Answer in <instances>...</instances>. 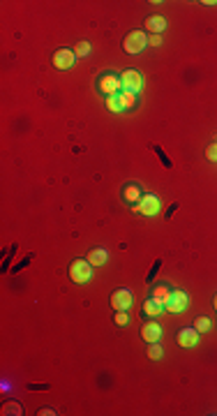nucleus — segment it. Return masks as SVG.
Masks as SVG:
<instances>
[{"mask_svg": "<svg viewBox=\"0 0 217 416\" xmlns=\"http://www.w3.org/2000/svg\"><path fill=\"white\" fill-rule=\"evenodd\" d=\"M115 324H118V326H127L129 324V317H127L125 310H118V314H115Z\"/></svg>", "mask_w": 217, "mask_h": 416, "instance_id": "412c9836", "label": "nucleus"}, {"mask_svg": "<svg viewBox=\"0 0 217 416\" xmlns=\"http://www.w3.org/2000/svg\"><path fill=\"white\" fill-rule=\"evenodd\" d=\"M118 102H120V109H123V111H127V109H134V106H136L139 97H136V92L120 90V92H118Z\"/></svg>", "mask_w": 217, "mask_h": 416, "instance_id": "ddd939ff", "label": "nucleus"}, {"mask_svg": "<svg viewBox=\"0 0 217 416\" xmlns=\"http://www.w3.org/2000/svg\"><path fill=\"white\" fill-rule=\"evenodd\" d=\"M141 337L150 345V342H160L162 340V326L157 322H146L141 326Z\"/></svg>", "mask_w": 217, "mask_h": 416, "instance_id": "1a4fd4ad", "label": "nucleus"}, {"mask_svg": "<svg viewBox=\"0 0 217 416\" xmlns=\"http://www.w3.org/2000/svg\"><path fill=\"white\" fill-rule=\"evenodd\" d=\"M97 88H100L102 95L115 97L120 90H123V81H120V77H115V74H104V77H100V81H97Z\"/></svg>", "mask_w": 217, "mask_h": 416, "instance_id": "7ed1b4c3", "label": "nucleus"}, {"mask_svg": "<svg viewBox=\"0 0 217 416\" xmlns=\"http://www.w3.org/2000/svg\"><path fill=\"white\" fill-rule=\"evenodd\" d=\"M148 46V37H146V32L143 30H132V32H127L125 35V40H123V49H125V53H141L143 49Z\"/></svg>", "mask_w": 217, "mask_h": 416, "instance_id": "f03ea898", "label": "nucleus"}, {"mask_svg": "<svg viewBox=\"0 0 217 416\" xmlns=\"http://www.w3.org/2000/svg\"><path fill=\"white\" fill-rule=\"evenodd\" d=\"M106 109H109V111H113V114H118V111H123V109H120L118 95H115V97H106Z\"/></svg>", "mask_w": 217, "mask_h": 416, "instance_id": "aec40b11", "label": "nucleus"}, {"mask_svg": "<svg viewBox=\"0 0 217 416\" xmlns=\"http://www.w3.org/2000/svg\"><path fill=\"white\" fill-rule=\"evenodd\" d=\"M120 81H123V90H129V92H136L143 88V77L136 72V69H125L120 74Z\"/></svg>", "mask_w": 217, "mask_h": 416, "instance_id": "20e7f679", "label": "nucleus"}, {"mask_svg": "<svg viewBox=\"0 0 217 416\" xmlns=\"http://www.w3.org/2000/svg\"><path fill=\"white\" fill-rule=\"evenodd\" d=\"M169 296H171V289H169V287H164V285H160V287H155V289H152V298L160 300L162 305H166Z\"/></svg>", "mask_w": 217, "mask_h": 416, "instance_id": "dca6fc26", "label": "nucleus"}, {"mask_svg": "<svg viewBox=\"0 0 217 416\" xmlns=\"http://www.w3.org/2000/svg\"><path fill=\"white\" fill-rule=\"evenodd\" d=\"M132 303H134V296L129 289H118V291H113V296H111V305H113L115 312H118V310H125V312H127V310L132 308Z\"/></svg>", "mask_w": 217, "mask_h": 416, "instance_id": "423d86ee", "label": "nucleus"}, {"mask_svg": "<svg viewBox=\"0 0 217 416\" xmlns=\"http://www.w3.org/2000/svg\"><path fill=\"white\" fill-rule=\"evenodd\" d=\"M143 26H146V30H150L152 35H160V32L166 28V18L162 16V14H152V16L146 18V23H143Z\"/></svg>", "mask_w": 217, "mask_h": 416, "instance_id": "9b49d317", "label": "nucleus"}, {"mask_svg": "<svg viewBox=\"0 0 217 416\" xmlns=\"http://www.w3.org/2000/svg\"><path fill=\"white\" fill-rule=\"evenodd\" d=\"M69 277H72V282H76V285H86V282L92 277V263L88 261V259H76V261H72L69 263Z\"/></svg>", "mask_w": 217, "mask_h": 416, "instance_id": "f257e3e1", "label": "nucleus"}, {"mask_svg": "<svg viewBox=\"0 0 217 416\" xmlns=\"http://www.w3.org/2000/svg\"><path fill=\"white\" fill-rule=\"evenodd\" d=\"M178 345L180 347H194L199 345V331L196 328H183L178 333Z\"/></svg>", "mask_w": 217, "mask_h": 416, "instance_id": "9d476101", "label": "nucleus"}, {"mask_svg": "<svg viewBox=\"0 0 217 416\" xmlns=\"http://www.w3.org/2000/svg\"><path fill=\"white\" fill-rule=\"evenodd\" d=\"M160 208H162V203H160V199H157L155 194H143L141 201L136 203V211L143 213V215H157Z\"/></svg>", "mask_w": 217, "mask_h": 416, "instance_id": "0eeeda50", "label": "nucleus"}, {"mask_svg": "<svg viewBox=\"0 0 217 416\" xmlns=\"http://www.w3.org/2000/svg\"><path fill=\"white\" fill-rule=\"evenodd\" d=\"M206 157L210 162H217V143H210V146L206 148Z\"/></svg>", "mask_w": 217, "mask_h": 416, "instance_id": "5701e85b", "label": "nucleus"}, {"mask_svg": "<svg viewBox=\"0 0 217 416\" xmlns=\"http://www.w3.org/2000/svg\"><path fill=\"white\" fill-rule=\"evenodd\" d=\"M3 414H16V416H18V414H21V407H18L16 402H14V405L9 402V405H5V407H3Z\"/></svg>", "mask_w": 217, "mask_h": 416, "instance_id": "4be33fe9", "label": "nucleus"}, {"mask_svg": "<svg viewBox=\"0 0 217 416\" xmlns=\"http://www.w3.org/2000/svg\"><path fill=\"white\" fill-rule=\"evenodd\" d=\"M162 310H164V305H162L160 300H155L152 296L148 300H143V312H146L148 317H157V314H162Z\"/></svg>", "mask_w": 217, "mask_h": 416, "instance_id": "4468645a", "label": "nucleus"}, {"mask_svg": "<svg viewBox=\"0 0 217 416\" xmlns=\"http://www.w3.org/2000/svg\"><path fill=\"white\" fill-rule=\"evenodd\" d=\"M148 44H150V46H160L162 44V35H150V37H148Z\"/></svg>", "mask_w": 217, "mask_h": 416, "instance_id": "b1692460", "label": "nucleus"}, {"mask_svg": "<svg viewBox=\"0 0 217 416\" xmlns=\"http://www.w3.org/2000/svg\"><path fill=\"white\" fill-rule=\"evenodd\" d=\"M210 319L208 317H199V319H194V328H196L199 333H206V331H210Z\"/></svg>", "mask_w": 217, "mask_h": 416, "instance_id": "6ab92c4d", "label": "nucleus"}, {"mask_svg": "<svg viewBox=\"0 0 217 416\" xmlns=\"http://www.w3.org/2000/svg\"><path fill=\"white\" fill-rule=\"evenodd\" d=\"M51 63H53L55 69H69V67H74V63H76V55H74V51H69V49H58L53 55H51Z\"/></svg>", "mask_w": 217, "mask_h": 416, "instance_id": "39448f33", "label": "nucleus"}, {"mask_svg": "<svg viewBox=\"0 0 217 416\" xmlns=\"http://www.w3.org/2000/svg\"><path fill=\"white\" fill-rule=\"evenodd\" d=\"M86 259L92 263V266H104V263L109 261V252H106L104 248H95V250H90V252H88Z\"/></svg>", "mask_w": 217, "mask_h": 416, "instance_id": "f8f14e48", "label": "nucleus"}, {"mask_svg": "<svg viewBox=\"0 0 217 416\" xmlns=\"http://www.w3.org/2000/svg\"><path fill=\"white\" fill-rule=\"evenodd\" d=\"M162 354H164V349H162L160 342H150V347H148V356H150L152 361H160Z\"/></svg>", "mask_w": 217, "mask_h": 416, "instance_id": "a211bd4d", "label": "nucleus"}, {"mask_svg": "<svg viewBox=\"0 0 217 416\" xmlns=\"http://www.w3.org/2000/svg\"><path fill=\"white\" fill-rule=\"evenodd\" d=\"M90 42L88 40H81V42H76V46H74V55L76 58H86V55H90Z\"/></svg>", "mask_w": 217, "mask_h": 416, "instance_id": "f3484780", "label": "nucleus"}, {"mask_svg": "<svg viewBox=\"0 0 217 416\" xmlns=\"http://www.w3.org/2000/svg\"><path fill=\"white\" fill-rule=\"evenodd\" d=\"M123 197H125V201H129V203H139L141 201V197H143V192H141L139 185H127L125 192H123Z\"/></svg>", "mask_w": 217, "mask_h": 416, "instance_id": "2eb2a0df", "label": "nucleus"}, {"mask_svg": "<svg viewBox=\"0 0 217 416\" xmlns=\"http://www.w3.org/2000/svg\"><path fill=\"white\" fill-rule=\"evenodd\" d=\"M164 310H169V312H185L187 310V294L185 291H171L169 300H166Z\"/></svg>", "mask_w": 217, "mask_h": 416, "instance_id": "6e6552de", "label": "nucleus"}, {"mask_svg": "<svg viewBox=\"0 0 217 416\" xmlns=\"http://www.w3.org/2000/svg\"><path fill=\"white\" fill-rule=\"evenodd\" d=\"M215 310H217V296H215Z\"/></svg>", "mask_w": 217, "mask_h": 416, "instance_id": "393cba45", "label": "nucleus"}]
</instances>
